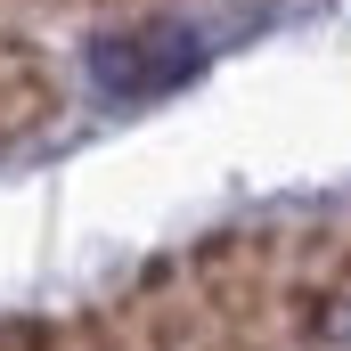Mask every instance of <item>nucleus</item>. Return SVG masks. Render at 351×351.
Wrapping results in <instances>:
<instances>
[{
	"label": "nucleus",
	"instance_id": "obj_1",
	"mask_svg": "<svg viewBox=\"0 0 351 351\" xmlns=\"http://www.w3.org/2000/svg\"><path fill=\"white\" fill-rule=\"evenodd\" d=\"M90 74H98V90H114V98H147V90L196 74V41H188L180 25L114 33V41H98V49H90Z\"/></svg>",
	"mask_w": 351,
	"mask_h": 351
}]
</instances>
